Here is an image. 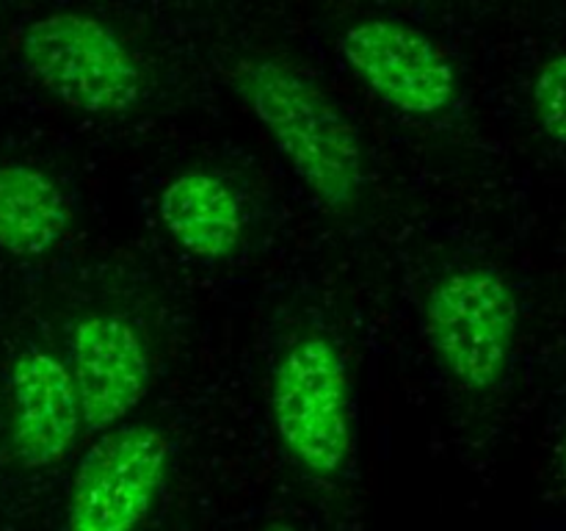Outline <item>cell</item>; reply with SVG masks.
I'll use <instances>...</instances> for the list:
<instances>
[{
  "label": "cell",
  "mask_w": 566,
  "mask_h": 531,
  "mask_svg": "<svg viewBox=\"0 0 566 531\" xmlns=\"http://www.w3.org/2000/svg\"><path fill=\"white\" fill-rule=\"evenodd\" d=\"M232 86L276 153L326 210H352L365 186L357 127L329 94L280 59H243Z\"/></svg>",
  "instance_id": "cell-1"
},
{
  "label": "cell",
  "mask_w": 566,
  "mask_h": 531,
  "mask_svg": "<svg viewBox=\"0 0 566 531\" xmlns=\"http://www.w3.org/2000/svg\"><path fill=\"white\" fill-rule=\"evenodd\" d=\"M269 409L287 457L315 479H337L354 457V391L335 341L298 335L271 374Z\"/></svg>",
  "instance_id": "cell-2"
},
{
  "label": "cell",
  "mask_w": 566,
  "mask_h": 531,
  "mask_svg": "<svg viewBox=\"0 0 566 531\" xmlns=\"http://www.w3.org/2000/svg\"><path fill=\"white\" fill-rule=\"evenodd\" d=\"M423 332L437 363L459 387L495 391L517 346V293L495 266L448 269L426 291Z\"/></svg>",
  "instance_id": "cell-3"
},
{
  "label": "cell",
  "mask_w": 566,
  "mask_h": 531,
  "mask_svg": "<svg viewBox=\"0 0 566 531\" xmlns=\"http://www.w3.org/2000/svg\"><path fill=\"white\" fill-rule=\"evenodd\" d=\"M28 75L66 108L125 116L142 100L144 72L125 39L83 11H53L20 33Z\"/></svg>",
  "instance_id": "cell-4"
},
{
  "label": "cell",
  "mask_w": 566,
  "mask_h": 531,
  "mask_svg": "<svg viewBox=\"0 0 566 531\" xmlns=\"http://www.w3.org/2000/svg\"><path fill=\"white\" fill-rule=\"evenodd\" d=\"M169 465L171 442L158 426L105 431L72 476L66 531H138L158 503Z\"/></svg>",
  "instance_id": "cell-5"
},
{
  "label": "cell",
  "mask_w": 566,
  "mask_h": 531,
  "mask_svg": "<svg viewBox=\"0 0 566 531\" xmlns=\"http://www.w3.org/2000/svg\"><path fill=\"white\" fill-rule=\"evenodd\" d=\"M337 50L359 83L398 114L437 119L457 105L462 88L457 66L420 28L365 17L343 28Z\"/></svg>",
  "instance_id": "cell-6"
},
{
  "label": "cell",
  "mask_w": 566,
  "mask_h": 531,
  "mask_svg": "<svg viewBox=\"0 0 566 531\" xmlns=\"http://www.w3.org/2000/svg\"><path fill=\"white\" fill-rule=\"evenodd\" d=\"M70 374L83 426L111 431L147 396L153 363L142 332L116 313H88L72 326Z\"/></svg>",
  "instance_id": "cell-7"
},
{
  "label": "cell",
  "mask_w": 566,
  "mask_h": 531,
  "mask_svg": "<svg viewBox=\"0 0 566 531\" xmlns=\"http://www.w3.org/2000/svg\"><path fill=\"white\" fill-rule=\"evenodd\" d=\"M83 431L70 368L53 352L22 348L9 371V448L22 468H53Z\"/></svg>",
  "instance_id": "cell-8"
},
{
  "label": "cell",
  "mask_w": 566,
  "mask_h": 531,
  "mask_svg": "<svg viewBox=\"0 0 566 531\" xmlns=\"http://www.w3.org/2000/svg\"><path fill=\"white\" fill-rule=\"evenodd\" d=\"M166 236L197 260H224L241 247L247 214L235 188L208 169L171 177L158 199Z\"/></svg>",
  "instance_id": "cell-9"
},
{
  "label": "cell",
  "mask_w": 566,
  "mask_h": 531,
  "mask_svg": "<svg viewBox=\"0 0 566 531\" xmlns=\"http://www.w3.org/2000/svg\"><path fill=\"white\" fill-rule=\"evenodd\" d=\"M70 221V199L48 171L0 164V252L42 258L64 241Z\"/></svg>",
  "instance_id": "cell-10"
},
{
  "label": "cell",
  "mask_w": 566,
  "mask_h": 531,
  "mask_svg": "<svg viewBox=\"0 0 566 531\" xmlns=\"http://www.w3.org/2000/svg\"><path fill=\"white\" fill-rule=\"evenodd\" d=\"M531 108L539 131L566 147V50L542 61L531 86Z\"/></svg>",
  "instance_id": "cell-11"
},
{
  "label": "cell",
  "mask_w": 566,
  "mask_h": 531,
  "mask_svg": "<svg viewBox=\"0 0 566 531\" xmlns=\"http://www.w3.org/2000/svg\"><path fill=\"white\" fill-rule=\"evenodd\" d=\"M556 468H558V476H562V481L566 485V424H564V429H562V437H558Z\"/></svg>",
  "instance_id": "cell-12"
},
{
  "label": "cell",
  "mask_w": 566,
  "mask_h": 531,
  "mask_svg": "<svg viewBox=\"0 0 566 531\" xmlns=\"http://www.w3.org/2000/svg\"><path fill=\"white\" fill-rule=\"evenodd\" d=\"M260 531H298L296 525H291V523H282V520H276V523H269V525H263V529Z\"/></svg>",
  "instance_id": "cell-13"
}]
</instances>
